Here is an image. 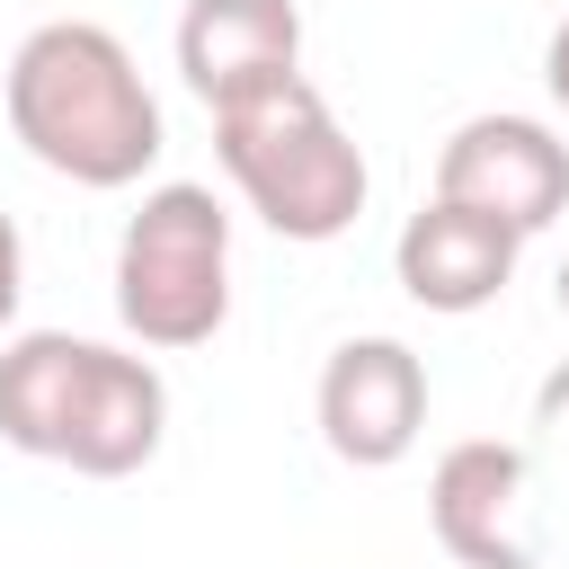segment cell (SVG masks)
Wrapping results in <instances>:
<instances>
[{
    "mask_svg": "<svg viewBox=\"0 0 569 569\" xmlns=\"http://www.w3.org/2000/svg\"><path fill=\"white\" fill-rule=\"evenodd\" d=\"M9 133L71 187H133L160 160V98L124 36L98 18H44L9 53Z\"/></svg>",
    "mask_w": 569,
    "mask_h": 569,
    "instance_id": "1",
    "label": "cell"
},
{
    "mask_svg": "<svg viewBox=\"0 0 569 569\" xmlns=\"http://www.w3.org/2000/svg\"><path fill=\"white\" fill-rule=\"evenodd\" d=\"M213 160H222V178L240 187V204H249L276 240H302V249L356 231V213H365V196H373L356 133L329 116V98H320L302 71H284V80L213 107Z\"/></svg>",
    "mask_w": 569,
    "mask_h": 569,
    "instance_id": "2",
    "label": "cell"
},
{
    "mask_svg": "<svg viewBox=\"0 0 569 569\" xmlns=\"http://www.w3.org/2000/svg\"><path fill=\"white\" fill-rule=\"evenodd\" d=\"M116 320L160 356L204 347L231 320V213H222L213 187L169 178L124 213V231H116Z\"/></svg>",
    "mask_w": 569,
    "mask_h": 569,
    "instance_id": "3",
    "label": "cell"
},
{
    "mask_svg": "<svg viewBox=\"0 0 569 569\" xmlns=\"http://www.w3.org/2000/svg\"><path fill=\"white\" fill-rule=\"evenodd\" d=\"M436 196L533 240L569 213V142L542 116H471L436 151Z\"/></svg>",
    "mask_w": 569,
    "mask_h": 569,
    "instance_id": "4",
    "label": "cell"
},
{
    "mask_svg": "<svg viewBox=\"0 0 569 569\" xmlns=\"http://www.w3.org/2000/svg\"><path fill=\"white\" fill-rule=\"evenodd\" d=\"M311 409H320V445L338 462L391 471V462H409V445L427 427V365L400 338H347V347H329Z\"/></svg>",
    "mask_w": 569,
    "mask_h": 569,
    "instance_id": "5",
    "label": "cell"
},
{
    "mask_svg": "<svg viewBox=\"0 0 569 569\" xmlns=\"http://www.w3.org/2000/svg\"><path fill=\"white\" fill-rule=\"evenodd\" d=\"M533 462L525 445L462 436L427 471V525L462 569H533Z\"/></svg>",
    "mask_w": 569,
    "mask_h": 569,
    "instance_id": "6",
    "label": "cell"
},
{
    "mask_svg": "<svg viewBox=\"0 0 569 569\" xmlns=\"http://www.w3.org/2000/svg\"><path fill=\"white\" fill-rule=\"evenodd\" d=\"M516 249H525V240H516L507 222H489V213H471V204L427 196V204L400 222V240H391V276H400V293H409L418 311L462 320V311H489V302L507 293Z\"/></svg>",
    "mask_w": 569,
    "mask_h": 569,
    "instance_id": "7",
    "label": "cell"
},
{
    "mask_svg": "<svg viewBox=\"0 0 569 569\" xmlns=\"http://www.w3.org/2000/svg\"><path fill=\"white\" fill-rule=\"evenodd\" d=\"M284 71H302V9L293 0H187L178 9V80L204 107H231Z\"/></svg>",
    "mask_w": 569,
    "mask_h": 569,
    "instance_id": "8",
    "label": "cell"
},
{
    "mask_svg": "<svg viewBox=\"0 0 569 569\" xmlns=\"http://www.w3.org/2000/svg\"><path fill=\"white\" fill-rule=\"evenodd\" d=\"M169 436V382L151 356H124V347H89V373H80V400H71V436H62V471L80 480H124L160 453Z\"/></svg>",
    "mask_w": 569,
    "mask_h": 569,
    "instance_id": "9",
    "label": "cell"
},
{
    "mask_svg": "<svg viewBox=\"0 0 569 569\" xmlns=\"http://www.w3.org/2000/svg\"><path fill=\"white\" fill-rule=\"evenodd\" d=\"M89 347L98 338H71V329H27V338L0 347V445H18L36 462H62Z\"/></svg>",
    "mask_w": 569,
    "mask_h": 569,
    "instance_id": "10",
    "label": "cell"
},
{
    "mask_svg": "<svg viewBox=\"0 0 569 569\" xmlns=\"http://www.w3.org/2000/svg\"><path fill=\"white\" fill-rule=\"evenodd\" d=\"M533 427H542V445L569 462V365L542 373V391H533Z\"/></svg>",
    "mask_w": 569,
    "mask_h": 569,
    "instance_id": "11",
    "label": "cell"
},
{
    "mask_svg": "<svg viewBox=\"0 0 569 569\" xmlns=\"http://www.w3.org/2000/svg\"><path fill=\"white\" fill-rule=\"evenodd\" d=\"M18 293H27V240H18V222L0 213V338H9V320H18Z\"/></svg>",
    "mask_w": 569,
    "mask_h": 569,
    "instance_id": "12",
    "label": "cell"
},
{
    "mask_svg": "<svg viewBox=\"0 0 569 569\" xmlns=\"http://www.w3.org/2000/svg\"><path fill=\"white\" fill-rule=\"evenodd\" d=\"M542 89H551V107L569 116V18L551 27V44H542Z\"/></svg>",
    "mask_w": 569,
    "mask_h": 569,
    "instance_id": "13",
    "label": "cell"
},
{
    "mask_svg": "<svg viewBox=\"0 0 569 569\" xmlns=\"http://www.w3.org/2000/svg\"><path fill=\"white\" fill-rule=\"evenodd\" d=\"M551 293H560V311H569V258H560V276H551Z\"/></svg>",
    "mask_w": 569,
    "mask_h": 569,
    "instance_id": "14",
    "label": "cell"
}]
</instances>
